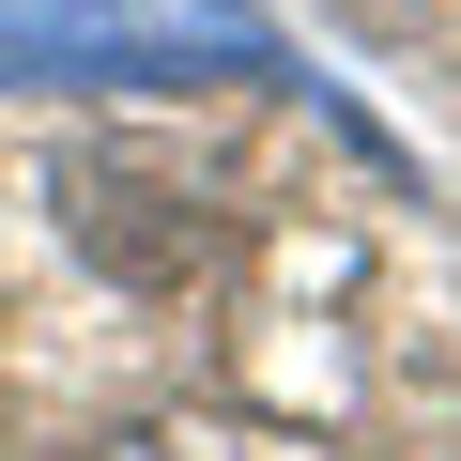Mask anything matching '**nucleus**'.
Here are the masks:
<instances>
[{
    "label": "nucleus",
    "mask_w": 461,
    "mask_h": 461,
    "mask_svg": "<svg viewBox=\"0 0 461 461\" xmlns=\"http://www.w3.org/2000/svg\"><path fill=\"white\" fill-rule=\"evenodd\" d=\"M293 77L247 0H0V93L16 77Z\"/></svg>",
    "instance_id": "f257e3e1"
}]
</instances>
